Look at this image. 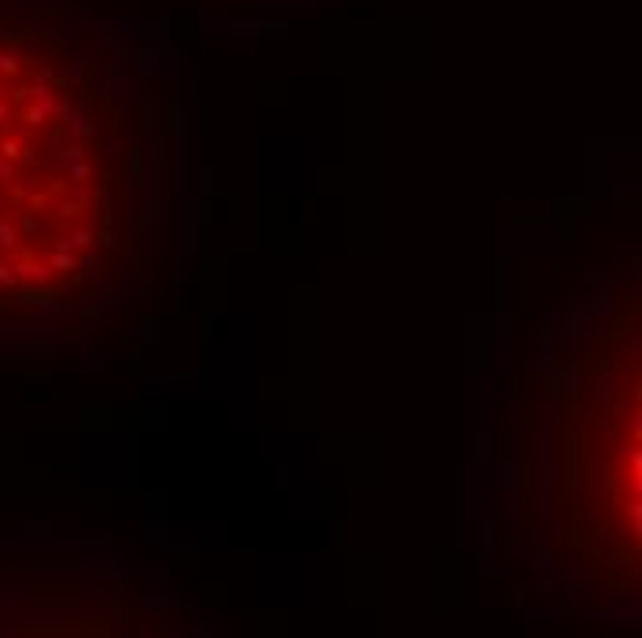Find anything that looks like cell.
<instances>
[{"label": "cell", "mask_w": 642, "mask_h": 638, "mask_svg": "<svg viewBox=\"0 0 642 638\" xmlns=\"http://www.w3.org/2000/svg\"><path fill=\"white\" fill-rule=\"evenodd\" d=\"M159 71L74 0H0V339L96 347L152 292Z\"/></svg>", "instance_id": "cell-1"}, {"label": "cell", "mask_w": 642, "mask_h": 638, "mask_svg": "<svg viewBox=\"0 0 642 638\" xmlns=\"http://www.w3.org/2000/svg\"><path fill=\"white\" fill-rule=\"evenodd\" d=\"M638 310L539 373L524 406V539L587 602L635 598L642 561Z\"/></svg>", "instance_id": "cell-2"}]
</instances>
